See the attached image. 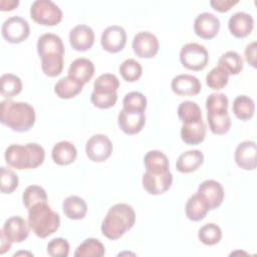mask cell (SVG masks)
I'll return each instance as SVG.
<instances>
[{
    "mask_svg": "<svg viewBox=\"0 0 257 257\" xmlns=\"http://www.w3.org/2000/svg\"><path fill=\"white\" fill-rule=\"evenodd\" d=\"M132 47L137 56L141 58H152L158 53L160 43L153 33L142 31L135 35Z\"/></svg>",
    "mask_w": 257,
    "mask_h": 257,
    "instance_id": "30bf717a",
    "label": "cell"
},
{
    "mask_svg": "<svg viewBox=\"0 0 257 257\" xmlns=\"http://www.w3.org/2000/svg\"><path fill=\"white\" fill-rule=\"evenodd\" d=\"M144 165L146 171L151 173H166L170 171V163L168 157L161 151H150L144 157Z\"/></svg>",
    "mask_w": 257,
    "mask_h": 257,
    "instance_id": "484cf974",
    "label": "cell"
},
{
    "mask_svg": "<svg viewBox=\"0 0 257 257\" xmlns=\"http://www.w3.org/2000/svg\"><path fill=\"white\" fill-rule=\"evenodd\" d=\"M118 70L122 78L127 82H135L139 80L143 73V68L141 63L133 58L125 59L119 65Z\"/></svg>",
    "mask_w": 257,
    "mask_h": 257,
    "instance_id": "74e56055",
    "label": "cell"
},
{
    "mask_svg": "<svg viewBox=\"0 0 257 257\" xmlns=\"http://www.w3.org/2000/svg\"><path fill=\"white\" fill-rule=\"evenodd\" d=\"M1 81V94L5 97H13L19 94L22 90L21 79L12 73H5L0 78Z\"/></svg>",
    "mask_w": 257,
    "mask_h": 257,
    "instance_id": "e575fe53",
    "label": "cell"
},
{
    "mask_svg": "<svg viewBox=\"0 0 257 257\" xmlns=\"http://www.w3.org/2000/svg\"><path fill=\"white\" fill-rule=\"evenodd\" d=\"M69 43L76 51H86L94 43V32L91 27L79 24L69 32Z\"/></svg>",
    "mask_w": 257,
    "mask_h": 257,
    "instance_id": "e0dca14e",
    "label": "cell"
},
{
    "mask_svg": "<svg viewBox=\"0 0 257 257\" xmlns=\"http://www.w3.org/2000/svg\"><path fill=\"white\" fill-rule=\"evenodd\" d=\"M47 254L51 257H67L69 243L64 238H54L47 244Z\"/></svg>",
    "mask_w": 257,
    "mask_h": 257,
    "instance_id": "7bdbcfd3",
    "label": "cell"
},
{
    "mask_svg": "<svg viewBox=\"0 0 257 257\" xmlns=\"http://www.w3.org/2000/svg\"><path fill=\"white\" fill-rule=\"evenodd\" d=\"M197 193L206 201L209 210H215L224 201L223 186L215 180H206L200 184Z\"/></svg>",
    "mask_w": 257,
    "mask_h": 257,
    "instance_id": "4fadbf2b",
    "label": "cell"
},
{
    "mask_svg": "<svg viewBox=\"0 0 257 257\" xmlns=\"http://www.w3.org/2000/svg\"><path fill=\"white\" fill-rule=\"evenodd\" d=\"M5 162L16 170H31L39 167L45 158L44 149L36 144L29 143L24 146L10 145L4 154Z\"/></svg>",
    "mask_w": 257,
    "mask_h": 257,
    "instance_id": "277c9868",
    "label": "cell"
},
{
    "mask_svg": "<svg viewBox=\"0 0 257 257\" xmlns=\"http://www.w3.org/2000/svg\"><path fill=\"white\" fill-rule=\"evenodd\" d=\"M208 211H209L208 204L198 193L191 196L186 203V207H185L186 216L191 221L198 222L203 220L206 217Z\"/></svg>",
    "mask_w": 257,
    "mask_h": 257,
    "instance_id": "83f0119b",
    "label": "cell"
},
{
    "mask_svg": "<svg viewBox=\"0 0 257 257\" xmlns=\"http://www.w3.org/2000/svg\"><path fill=\"white\" fill-rule=\"evenodd\" d=\"M0 238H1V241H0V254L2 255L5 252L10 250L12 242L5 236V234H4V232L2 230L0 232Z\"/></svg>",
    "mask_w": 257,
    "mask_h": 257,
    "instance_id": "7dc6e473",
    "label": "cell"
},
{
    "mask_svg": "<svg viewBox=\"0 0 257 257\" xmlns=\"http://www.w3.org/2000/svg\"><path fill=\"white\" fill-rule=\"evenodd\" d=\"M220 29V20L213 13L203 12L199 14L194 22V31L202 39L214 38Z\"/></svg>",
    "mask_w": 257,
    "mask_h": 257,
    "instance_id": "5bb4252c",
    "label": "cell"
},
{
    "mask_svg": "<svg viewBox=\"0 0 257 257\" xmlns=\"http://www.w3.org/2000/svg\"><path fill=\"white\" fill-rule=\"evenodd\" d=\"M126 43V32L121 26L112 25L106 27L100 37L102 48L109 53L121 51Z\"/></svg>",
    "mask_w": 257,
    "mask_h": 257,
    "instance_id": "8fae6325",
    "label": "cell"
},
{
    "mask_svg": "<svg viewBox=\"0 0 257 257\" xmlns=\"http://www.w3.org/2000/svg\"><path fill=\"white\" fill-rule=\"evenodd\" d=\"M84 83L80 80L67 75L60 78L54 85V92L59 98L68 99L76 96L81 92Z\"/></svg>",
    "mask_w": 257,
    "mask_h": 257,
    "instance_id": "603a6c76",
    "label": "cell"
},
{
    "mask_svg": "<svg viewBox=\"0 0 257 257\" xmlns=\"http://www.w3.org/2000/svg\"><path fill=\"white\" fill-rule=\"evenodd\" d=\"M2 231L12 243H21L29 236L30 226L21 216H12L5 221Z\"/></svg>",
    "mask_w": 257,
    "mask_h": 257,
    "instance_id": "9a60e30c",
    "label": "cell"
},
{
    "mask_svg": "<svg viewBox=\"0 0 257 257\" xmlns=\"http://www.w3.org/2000/svg\"><path fill=\"white\" fill-rule=\"evenodd\" d=\"M77 151L74 145L68 141H61L55 144L51 151L53 162L59 166H67L75 161Z\"/></svg>",
    "mask_w": 257,
    "mask_h": 257,
    "instance_id": "44dd1931",
    "label": "cell"
},
{
    "mask_svg": "<svg viewBox=\"0 0 257 257\" xmlns=\"http://www.w3.org/2000/svg\"><path fill=\"white\" fill-rule=\"evenodd\" d=\"M103 244L94 238L85 239L74 252L75 257H89V256H103L104 255Z\"/></svg>",
    "mask_w": 257,
    "mask_h": 257,
    "instance_id": "d6a6232c",
    "label": "cell"
},
{
    "mask_svg": "<svg viewBox=\"0 0 257 257\" xmlns=\"http://www.w3.org/2000/svg\"><path fill=\"white\" fill-rule=\"evenodd\" d=\"M199 240L208 246H213L222 239V230L215 223H207L198 231Z\"/></svg>",
    "mask_w": 257,
    "mask_h": 257,
    "instance_id": "8d00e7d4",
    "label": "cell"
},
{
    "mask_svg": "<svg viewBox=\"0 0 257 257\" xmlns=\"http://www.w3.org/2000/svg\"><path fill=\"white\" fill-rule=\"evenodd\" d=\"M122 109L126 111L145 112L147 108V97L140 91H132L124 95Z\"/></svg>",
    "mask_w": 257,
    "mask_h": 257,
    "instance_id": "f35d334b",
    "label": "cell"
},
{
    "mask_svg": "<svg viewBox=\"0 0 257 257\" xmlns=\"http://www.w3.org/2000/svg\"><path fill=\"white\" fill-rule=\"evenodd\" d=\"M238 3H239L238 0H235V1H233V0H211L210 1V5L212 6V8L221 13L229 11L232 7H234Z\"/></svg>",
    "mask_w": 257,
    "mask_h": 257,
    "instance_id": "f6af8a7d",
    "label": "cell"
},
{
    "mask_svg": "<svg viewBox=\"0 0 257 257\" xmlns=\"http://www.w3.org/2000/svg\"><path fill=\"white\" fill-rule=\"evenodd\" d=\"M204 163V155L199 150H191L181 154L176 162V168L180 173L189 174L197 171Z\"/></svg>",
    "mask_w": 257,
    "mask_h": 257,
    "instance_id": "7402d4cb",
    "label": "cell"
},
{
    "mask_svg": "<svg viewBox=\"0 0 257 257\" xmlns=\"http://www.w3.org/2000/svg\"><path fill=\"white\" fill-rule=\"evenodd\" d=\"M62 211L64 215L71 220H81L87 212L85 201L78 196H69L62 203Z\"/></svg>",
    "mask_w": 257,
    "mask_h": 257,
    "instance_id": "4316f807",
    "label": "cell"
},
{
    "mask_svg": "<svg viewBox=\"0 0 257 257\" xmlns=\"http://www.w3.org/2000/svg\"><path fill=\"white\" fill-rule=\"evenodd\" d=\"M178 115L183 123H193L203 119L200 106L192 100H184L179 104Z\"/></svg>",
    "mask_w": 257,
    "mask_h": 257,
    "instance_id": "1f68e13d",
    "label": "cell"
},
{
    "mask_svg": "<svg viewBox=\"0 0 257 257\" xmlns=\"http://www.w3.org/2000/svg\"><path fill=\"white\" fill-rule=\"evenodd\" d=\"M207 121L210 131L215 135H225L231 128V117L228 110L207 112Z\"/></svg>",
    "mask_w": 257,
    "mask_h": 257,
    "instance_id": "f1b7e54d",
    "label": "cell"
},
{
    "mask_svg": "<svg viewBox=\"0 0 257 257\" xmlns=\"http://www.w3.org/2000/svg\"><path fill=\"white\" fill-rule=\"evenodd\" d=\"M117 123L119 128L126 135H137L145 126L146 115L145 112L126 111L121 109L117 116Z\"/></svg>",
    "mask_w": 257,
    "mask_h": 257,
    "instance_id": "d6986e66",
    "label": "cell"
},
{
    "mask_svg": "<svg viewBox=\"0 0 257 257\" xmlns=\"http://www.w3.org/2000/svg\"><path fill=\"white\" fill-rule=\"evenodd\" d=\"M143 187L151 195H162L166 193L172 186L173 175L172 173H151L146 171L143 175Z\"/></svg>",
    "mask_w": 257,
    "mask_h": 257,
    "instance_id": "7c38bea8",
    "label": "cell"
},
{
    "mask_svg": "<svg viewBox=\"0 0 257 257\" xmlns=\"http://www.w3.org/2000/svg\"><path fill=\"white\" fill-rule=\"evenodd\" d=\"M180 60L183 66L187 69L200 71L207 66L209 53L204 45L196 42H190L181 48Z\"/></svg>",
    "mask_w": 257,
    "mask_h": 257,
    "instance_id": "52a82bcc",
    "label": "cell"
},
{
    "mask_svg": "<svg viewBox=\"0 0 257 257\" xmlns=\"http://www.w3.org/2000/svg\"><path fill=\"white\" fill-rule=\"evenodd\" d=\"M234 160L242 170L252 171L256 169V143L253 141L240 143L235 150Z\"/></svg>",
    "mask_w": 257,
    "mask_h": 257,
    "instance_id": "2e32d148",
    "label": "cell"
},
{
    "mask_svg": "<svg viewBox=\"0 0 257 257\" xmlns=\"http://www.w3.org/2000/svg\"><path fill=\"white\" fill-rule=\"evenodd\" d=\"M117 100V92L114 93H99L92 91L90 94V101L98 108L106 109L112 107Z\"/></svg>",
    "mask_w": 257,
    "mask_h": 257,
    "instance_id": "ee69618b",
    "label": "cell"
},
{
    "mask_svg": "<svg viewBox=\"0 0 257 257\" xmlns=\"http://www.w3.org/2000/svg\"><path fill=\"white\" fill-rule=\"evenodd\" d=\"M218 64L225 69L229 75H237L242 71L244 62L238 52L229 50L220 56Z\"/></svg>",
    "mask_w": 257,
    "mask_h": 257,
    "instance_id": "4dcf8cb0",
    "label": "cell"
},
{
    "mask_svg": "<svg viewBox=\"0 0 257 257\" xmlns=\"http://www.w3.org/2000/svg\"><path fill=\"white\" fill-rule=\"evenodd\" d=\"M94 74V65L91 60L80 57L74 59L69 68L68 75L80 80L82 83H87Z\"/></svg>",
    "mask_w": 257,
    "mask_h": 257,
    "instance_id": "d4e9b609",
    "label": "cell"
},
{
    "mask_svg": "<svg viewBox=\"0 0 257 257\" xmlns=\"http://www.w3.org/2000/svg\"><path fill=\"white\" fill-rule=\"evenodd\" d=\"M135 222L136 213L133 207L125 203H118L109 208L101 222L100 230L107 239L116 240L132 229Z\"/></svg>",
    "mask_w": 257,
    "mask_h": 257,
    "instance_id": "3957f363",
    "label": "cell"
},
{
    "mask_svg": "<svg viewBox=\"0 0 257 257\" xmlns=\"http://www.w3.org/2000/svg\"><path fill=\"white\" fill-rule=\"evenodd\" d=\"M229 81V74L221 66H216L208 72L206 75L207 85L214 90H220L224 88Z\"/></svg>",
    "mask_w": 257,
    "mask_h": 257,
    "instance_id": "ab89813d",
    "label": "cell"
},
{
    "mask_svg": "<svg viewBox=\"0 0 257 257\" xmlns=\"http://www.w3.org/2000/svg\"><path fill=\"white\" fill-rule=\"evenodd\" d=\"M36 48L43 73L49 77L59 75L63 69L65 52L61 38L53 33H44L38 38Z\"/></svg>",
    "mask_w": 257,
    "mask_h": 257,
    "instance_id": "6da1fadb",
    "label": "cell"
},
{
    "mask_svg": "<svg viewBox=\"0 0 257 257\" xmlns=\"http://www.w3.org/2000/svg\"><path fill=\"white\" fill-rule=\"evenodd\" d=\"M245 59L252 67H256V41H252L246 46Z\"/></svg>",
    "mask_w": 257,
    "mask_h": 257,
    "instance_id": "bcb514c9",
    "label": "cell"
},
{
    "mask_svg": "<svg viewBox=\"0 0 257 257\" xmlns=\"http://www.w3.org/2000/svg\"><path fill=\"white\" fill-rule=\"evenodd\" d=\"M230 33L236 38H245L251 34L254 28L253 17L246 12L239 11L230 16L228 20Z\"/></svg>",
    "mask_w": 257,
    "mask_h": 257,
    "instance_id": "ac0fdd59",
    "label": "cell"
},
{
    "mask_svg": "<svg viewBox=\"0 0 257 257\" xmlns=\"http://www.w3.org/2000/svg\"><path fill=\"white\" fill-rule=\"evenodd\" d=\"M30 17L40 25L54 26L62 20V11L50 0H36L31 4Z\"/></svg>",
    "mask_w": 257,
    "mask_h": 257,
    "instance_id": "8992f818",
    "label": "cell"
},
{
    "mask_svg": "<svg viewBox=\"0 0 257 257\" xmlns=\"http://www.w3.org/2000/svg\"><path fill=\"white\" fill-rule=\"evenodd\" d=\"M232 110L235 116L241 120H248L252 118L255 111L254 100L247 95H238L234 101Z\"/></svg>",
    "mask_w": 257,
    "mask_h": 257,
    "instance_id": "f546056e",
    "label": "cell"
},
{
    "mask_svg": "<svg viewBox=\"0 0 257 257\" xmlns=\"http://www.w3.org/2000/svg\"><path fill=\"white\" fill-rule=\"evenodd\" d=\"M171 88L178 95H197L201 91L202 84L198 77L185 73L172 79Z\"/></svg>",
    "mask_w": 257,
    "mask_h": 257,
    "instance_id": "ffe728a7",
    "label": "cell"
},
{
    "mask_svg": "<svg viewBox=\"0 0 257 257\" xmlns=\"http://www.w3.org/2000/svg\"><path fill=\"white\" fill-rule=\"evenodd\" d=\"M19 5L18 0H1L0 10L1 11H11L14 10Z\"/></svg>",
    "mask_w": 257,
    "mask_h": 257,
    "instance_id": "c3c4849f",
    "label": "cell"
},
{
    "mask_svg": "<svg viewBox=\"0 0 257 257\" xmlns=\"http://www.w3.org/2000/svg\"><path fill=\"white\" fill-rule=\"evenodd\" d=\"M35 110L27 102L5 99L0 104L1 123L14 132H28L35 123Z\"/></svg>",
    "mask_w": 257,
    "mask_h": 257,
    "instance_id": "7a4b0ae2",
    "label": "cell"
},
{
    "mask_svg": "<svg viewBox=\"0 0 257 257\" xmlns=\"http://www.w3.org/2000/svg\"><path fill=\"white\" fill-rule=\"evenodd\" d=\"M47 194L45 190L37 185H31L28 186L22 195V201L23 205L27 210H29L31 207H33L36 204L39 203H45L47 202Z\"/></svg>",
    "mask_w": 257,
    "mask_h": 257,
    "instance_id": "836d02e7",
    "label": "cell"
},
{
    "mask_svg": "<svg viewBox=\"0 0 257 257\" xmlns=\"http://www.w3.org/2000/svg\"><path fill=\"white\" fill-rule=\"evenodd\" d=\"M1 34L7 42L17 44L28 38L30 27L24 18L20 16H12L3 22Z\"/></svg>",
    "mask_w": 257,
    "mask_h": 257,
    "instance_id": "ba28073f",
    "label": "cell"
},
{
    "mask_svg": "<svg viewBox=\"0 0 257 257\" xmlns=\"http://www.w3.org/2000/svg\"><path fill=\"white\" fill-rule=\"evenodd\" d=\"M181 139L187 145H199L206 137V125L202 120L193 123H183L181 126Z\"/></svg>",
    "mask_w": 257,
    "mask_h": 257,
    "instance_id": "cb8c5ba5",
    "label": "cell"
},
{
    "mask_svg": "<svg viewBox=\"0 0 257 257\" xmlns=\"http://www.w3.org/2000/svg\"><path fill=\"white\" fill-rule=\"evenodd\" d=\"M28 224L38 238L44 239L58 230L60 217L47 202L39 203L28 210Z\"/></svg>",
    "mask_w": 257,
    "mask_h": 257,
    "instance_id": "5b68a950",
    "label": "cell"
},
{
    "mask_svg": "<svg viewBox=\"0 0 257 257\" xmlns=\"http://www.w3.org/2000/svg\"><path fill=\"white\" fill-rule=\"evenodd\" d=\"M112 144L110 140L102 134H96L90 137L85 145L87 158L95 163L106 161L112 153Z\"/></svg>",
    "mask_w": 257,
    "mask_h": 257,
    "instance_id": "9c48e42d",
    "label": "cell"
},
{
    "mask_svg": "<svg viewBox=\"0 0 257 257\" xmlns=\"http://www.w3.org/2000/svg\"><path fill=\"white\" fill-rule=\"evenodd\" d=\"M119 87L118 78L112 73H103L93 82V91L99 93H114Z\"/></svg>",
    "mask_w": 257,
    "mask_h": 257,
    "instance_id": "d590c367",
    "label": "cell"
},
{
    "mask_svg": "<svg viewBox=\"0 0 257 257\" xmlns=\"http://www.w3.org/2000/svg\"><path fill=\"white\" fill-rule=\"evenodd\" d=\"M229 100L228 97L221 92H214L208 95L206 99L207 112L214 111H225L228 110Z\"/></svg>",
    "mask_w": 257,
    "mask_h": 257,
    "instance_id": "b9f144b4",
    "label": "cell"
},
{
    "mask_svg": "<svg viewBox=\"0 0 257 257\" xmlns=\"http://www.w3.org/2000/svg\"><path fill=\"white\" fill-rule=\"evenodd\" d=\"M18 176L6 167H1L0 169V188L3 194H11L18 187Z\"/></svg>",
    "mask_w": 257,
    "mask_h": 257,
    "instance_id": "60d3db41",
    "label": "cell"
}]
</instances>
